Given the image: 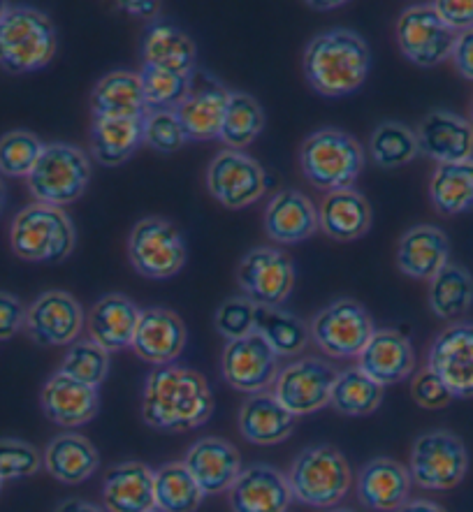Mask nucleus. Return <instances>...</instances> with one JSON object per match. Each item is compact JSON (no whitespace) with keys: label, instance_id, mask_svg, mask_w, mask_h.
Returning <instances> with one entry per match:
<instances>
[{"label":"nucleus","instance_id":"obj_14","mask_svg":"<svg viewBox=\"0 0 473 512\" xmlns=\"http://www.w3.org/2000/svg\"><path fill=\"white\" fill-rule=\"evenodd\" d=\"M230 93L211 72L195 68L188 77V91L174 109L188 142L218 140Z\"/></svg>","mask_w":473,"mask_h":512},{"label":"nucleus","instance_id":"obj_45","mask_svg":"<svg viewBox=\"0 0 473 512\" xmlns=\"http://www.w3.org/2000/svg\"><path fill=\"white\" fill-rule=\"evenodd\" d=\"M140 75L144 102H147V112H158V109H177L179 102L184 100L188 91V77L174 75L151 65L137 72Z\"/></svg>","mask_w":473,"mask_h":512},{"label":"nucleus","instance_id":"obj_26","mask_svg":"<svg viewBox=\"0 0 473 512\" xmlns=\"http://www.w3.org/2000/svg\"><path fill=\"white\" fill-rule=\"evenodd\" d=\"M411 473L404 464L390 457H376L360 468L358 499L376 512H395L409 501Z\"/></svg>","mask_w":473,"mask_h":512},{"label":"nucleus","instance_id":"obj_1","mask_svg":"<svg viewBox=\"0 0 473 512\" xmlns=\"http://www.w3.org/2000/svg\"><path fill=\"white\" fill-rule=\"evenodd\" d=\"M214 415V392L200 371L167 364L149 373L142 394V420L151 429L179 431L198 429Z\"/></svg>","mask_w":473,"mask_h":512},{"label":"nucleus","instance_id":"obj_51","mask_svg":"<svg viewBox=\"0 0 473 512\" xmlns=\"http://www.w3.org/2000/svg\"><path fill=\"white\" fill-rule=\"evenodd\" d=\"M432 7L457 35L473 28V0H436Z\"/></svg>","mask_w":473,"mask_h":512},{"label":"nucleus","instance_id":"obj_34","mask_svg":"<svg viewBox=\"0 0 473 512\" xmlns=\"http://www.w3.org/2000/svg\"><path fill=\"white\" fill-rule=\"evenodd\" d=\"M144 144V116L93 119L91 156L105 167H119Z\"/></svg>","mask_w":473,"mask_h":512},{"label":"nucleus","instance_id":"obj_44","mask_svg":"<svg viewBox=\"0 0 473 512\" xmlns=\"http://www.w3.org/2000/svg\"><path fill=\"white\" fill-rule=\"evenodd\" d=\"M58 371L79 383L100 387L109 376V353L91 339H77L65 353Z\"/></svg>","mask_w":473,"mask_h":512},{"label":"nucleus","instance_id":"obj_12","mask_svg":"<svg viewBox=\"0 0 473 512\" xmlns=\"http://www.w3.org/2000/svg\"><path fill=\"white\" fill-rule=\"evenodd\" d=\"M457 33L443 24L432 5H411L397 19V45L406 61L436 68L453 56Z\"/></svg>","mask_w":473,"mask_h":512},{"label":"nucleus","instance_id":"obj_37","mask_svg":"<svg viewBox=\"0 0 473 512\" xmlns=\"http://www.w3.org/2000/svg\"><path fill=\"white\" fill-rule=\"evenodd\" d=\"M473 306V276L460 265L448 262L429 281V309L436 318L455 323L467 316Z\"/></svg>","mask_w":473,"mask_h":512},{"label":"nucleus","instance_id":"obj_49","mask_svg":"<svg viewBox=\"0 0 473 512\" xmlns=\"http://www.w3.org/2000/svg\"><path fill=\"white\" fill-rule=\"evenodd\" d=\"M411 397L420 408H427V411H439V408H446L453 401V394L443 385V380L429 369L416 373L411 383Z\"/></svg>","mask_w":473,"mask_h":512},{"label":"nucleus","instance_id":"obj_43","mask_svg":"<svg viewBox=\"0 0 473 512\" xmlns=\"http://www.w3.org/2000/svg\"><path fill=\"white\" fill-rule=\"evenodd\" d=\"M45 151V144L31 130H10L0 137V174L28 179Z\"/></svg>","mask_w":473,"mask_h":512},{"label":"nucleus","instance_id":"obj_3","mask_svg":"<svg viewBox=\"0 0 473 512\" xmlns=\"http://www.w3.org/2000/svg\"><path fill=\"white\" fill-rule=\"evenodd\" d=\"M56 49V26L45 12L10 5L0 19V68L10 75L38 72L54 61Z\"/></svg>","mask_w":473,"mask_h":512},{"label":"nucleus","instance_id":"obj_55","mask_svg":"<svg viewBox=\"0 0 473 512\" xmlns=\"http://www.w3.org/2000/svg\"><path fill=\"white\" fill-rule=\"evenodd\" d=\"M395 512H446V508H441L439 503L427 501V499H416V501H406L402 508H397Z\"/></svg>","mask_w":473,"mask_h":512},{"label":"nucleus","instance_id":"obj_8","mask_svg":"<svg viewBox=\"0 0 473 512\" xmlns=\"http://www.w3.org/2000/svg\"><path fill=\"white\" fill-rule=\"evenodd\" d=\"M469 471L467 445L448 429H434L413 441L409 473L422 489L448 492L464 480Z\"/></svg>","mask_w":473,"mask_h":512},{"label":"nucleus","instance_id":"obj_36","mask_svg":"<svg viewBox=\"0 0 473 512\" xmlns=\"http://www.w3.org/2000/svg\"><path fill=\"white\" fill-rule=\"evenodd\" d=\"M256 334L279 357H295L307 350L311 329L283 306H256Z\"/></svg>","mask_w":473,"mask_h":512},{"label":"nucleus","instance_id":"obj_61","mask_svg":"<svg viewBox=\"0 0 473 512\" xmlns=\"http://www.w3.org/2000/svg\"><path fill=\"white\" fill-rule=\"evenodd\" d=\"M471 123H473V121H471Z\"/></svg>","mask_w":473,"mask_h":512},{"label":"nucleus","instance_id":"obj_29","mask_svg":"<svg viewBox=\"0 0 473 512\" xmlns=\"http://www.w3.org/2000/svg\"><path fill=\"white\" fill-rule=\"evenodd\" d=\"M107 512H154V468L142 462H121L109 468L103 482Z\"/></svg>","mask_w":473,"mask_h":512},{"label":"nucleus","instance_id":"obj_56","mask_svg":"<svg viewBox=\"0 0 473 512\" xmlns=\"http://www.w3.org/2000/svg\"><path fill=\"white\" fill-rule=\"evenodd\" d=\"M5 204H7V188L3 184V179H0V214L5 211Z\"/></svg>","mask_w":473,"mask_h":512},{"label":"nucleus","instance_id":"obj_42","mask_svg":"<svg viewBox=\"0 0 473 512\" xmlns=\"http://www.w3.org/2000/svg\"><path fill=\"white\" fill-rule=\"evenodd\" d=\"M369 156L383 170H397L420 156L416 130L399 121H383L369 137Z\"/></svg>","mask_w":473,"mask_h":512},{"label":"nucleus","instance_id":"obj_40","mask_svg":"<svg viewBox=\"0 0 473 512\" xmlns=\"http://www.w3.org/2000/svg\"><path fill=\"white\" fill-rule=\"evenodd\" d=\"M383 390V385L371 380L358 367L344 369L339 371L337 383L332 387L330 406L348 418H365L383 404Z\"/></svg>","mask_w":473,"mask_h":512},{"label":"nucleus","instance_id":"obj_57","mask_svg":"<svg viewBox=\"0 0 473 512\" xmlns=\"http://www.w3.org/2000/svg\"><path fill=\"white\" fill-rule=\"evenodd\" d=\"M7 10H10V5H7V3H3V0H0V19L5 17V12H7Z\"/></svg>","mask_w":473,"mask_h":512},{"label":"nucleus","instance_id":"obj_19","mask_svg":"<svg viewBox=\"0 0 473 512\" xmlns=\"http://www.w3.org/2000/svg\"><path fill=\"white\" fill-rule=\"evenodd\" d=\"M416 137L422 156L436 160L439 165L464 163L473 158V123L448 109L429 112L418 123Z\"/></svg>","mask_w":473,"mask_h":512},{"label":"nucleus","instance_id":"obj_4","mask_svg":"<svg viewBox=\"0 0 473 512\" xmlns=\"http://www.w3.org/2000/svg\"><path fill=\"white\" fill-rule=\"evenodd\" d=\"M300 167L311 186L327 193L353 188L365 167V149L346 130L320 128L302 142Z\"/></svg>","mask_w":473,"mask_h":512},{"label":"nucleus","instance_id":"obj_58","mask_svg":"<svg viewBox=\"0 0 473 512\" xmlns=\"http://www.w3.org/2000/svg\"><path fill=\"white\" fill-rule=\"evenodd\" d=\"M327 512H353V510H346V508H330Z\"/></svg>","mask_w":473,"mask_h":512},{"label":"nucleus","instance_id":"obj_24","mask_svg":"<svg viewBox=\"0 0 473 512\" xmlns=\"http://www.w3.org/2000/svg\"><path fill=\"white\" fill-rule=\"evenodd\" d=\"M188 332L184 320L170 309H144L135 329L133 348L140 360L167 367L184 353Z\"/></svg>","mask_w":473,"mask_h":512},{"label":"nucleus","instance_id":"obj_15","mask_svg":"<svg viewBox=\"0 0 473 512\" xmlns=\"http://www.w3.org/2000/svg\"><path fill=\"white\" fill-rule=\"evenodd\" d=\"M295 265L272 246L251 248L237 267V283L244 297L263 306H281L295 288Z\"/></svg>","mask_w":473,"mask_h":512},{"label":"nucleus","instance_id":"obj_39","mask_svg":"<svg viewBox=\"0 0 473 512\" xmlns=\"http://www.w3.org/2000/svg\"><path fill=\"white\" fill-rule=\"evenodd\" d=\"M154 492L158 512H198L205 501V492L184 462H167L156 468Z\"/></svg>","mask_w":473,"mask_h":512},{"label":"nucleus","instance_id":"obj_7","mask_svg":"<svg viewBox=\"0 0 473 512\" xmlns=\"http://www.w3.org/2000/svg\"><path fill=\"white\" fill-rule=\"evenodd\" d=\"M26 181L35 202L63 209L77 202L89 188L91 160L86 151L75 144H45L38 165Z\"/></svg>","mask_w":473,"mask_h":512},{"label":"nucleus","instance_id":"obj_41","mask_svg":"<svg viewBox=\"0 0 473 512\" xmlns=\"http://www.w3.org/2000/svg\"><path fill=\"white\" fill-rule=\"evenodd\" d=\"M265 130V112L260 102L249 93H230L228 109H225L221 140L232 151H244L258 140Z\"/></svg>","mask_w":473,"mask_h":512},{"label":"nucleus","instance_id":"obj_6","mask_svg":"<svg viewBox=\"0 0 473 512\" xmlns=\"http://www.w3.org/2000/svg\"><path fill=\"white\" fill-rule=\"evenodd\" d=\"M351 482V466L332 445L302 450L288 471L293 499L311 508H334L348 494Z\"/></svg>","mask_w":473,"mask_h":512},{"label":"nucleus","instance_id":"obj_33","mask_svg":"<svg viewBox=\"0 0 473 512\" xmlns=\"http://www.w3.org/2000/svg\"><path fill=\"white\" fill-rule=\"evenodd\" d=\"M42 466L63 485H82L98 471L100 455L82 434H58L42 452Z\"/></svg>","mask_w":473,"mask_h":512},{"label":"nucleus","instance_id":"obj_27","mask_svg":"<svg viewBox=\"0 0 473 512\" xmlns=\"http://www.w3.org/2000/svg\"><path fill=\"white\" fill-rule=\"evenodd\" d=\"M318 209L300 190H281L265 209V232L276 244H300L318 232Z\"/></svg>","mask_w":473,"mask_h":512},{"label":"nucleus","instance_id":"obj_30","mask_svg":"<svg viewBox=\"0 0 473 512\" xmlns=\"http://www.w3.org/2000/svg\"><path fill=\"white\" fill-rule=\"evenodd\" d=\"M318 228L334 241L362 239L371 230V204L360 190H332L318 207Z\"/></svg>","mask_w":473,"mask_h":512},{"label":"nucleus","instance_id":"obj_22","mask_svg":"<svg viewBox=\"0 0 473 512\" xmlns=\"http://www.w3.org/2000/svg\"><path fill=\"white\" fill-rule=\"evenodd\" d=\"M184 466L191 471L205 496L230 492L239 473L244 471L235 445L218 436H205L195 441L186 450Z\"/></svg>","mask_w":473,"mask_h":512},{"label":"nucleus","instance_id":"obj_60","mask_svg":"<svg viewBox=\"0 0 473 512\" xmlns=\"http://www.w3.org/2000/svg\"><path fill=\"white\" fill-rule=\"evenodd\" d=\"M154 512H158V510H154Z\"/></svg>","mask_w":473,"mask_h":512},{"label":"nucleus","instance_id":"obj_31","mask_svg":"<svg viewBox=\"0 0 473 512\" xmlns=\"http://www.w3.org/2000/svg\"><path fill=\"white\" fill-rule=\"evenodd\" d=\"M297 418L283 408L272 392L246 397L239 411V431L253 445H276L293 434Z\"/></svg>","mask_w":473,"mask_h":512},{"label":"nucleus","instance_id":"obj_18","mask_svg":"<svg viewBox=\"0 0 473 512\" xmlns=\"http://www.w3.org/2000/svg\"><path fill=\"white\" fill-rule=\"evenodd\" d=\"M221 373L225 383L239 392H265L267 387H274L279 376V355L253 332L246 339L228 341L221 357Z\"/></svg>","mask_w":473,"mask_h":512},{"label":"nucleus","instance_id":"obj_10","mask_svg":"<svg viewBox=\"0 0 473 512\" xmlns=\"http://www.w3.org/2000/svg\"><path fill=\"white\" fill-rule=\"evenodd\" d=\"M311 339L334 360H351L360 357L362 350L374 336V318L355 299H337L316 313L311 323Z\"/></svg>","mask_w":473,"mask_h":512},{"label":"nucleus","instance_id":"obj_20","mask_svg":"<svg viewBox=\"0 0 473 512\" xmlns=\"http://www.w3.org/2000/svg\"><path fill=\"white\" fill-rule=\"evenodd\" d=\"M358 369L378 385H397L416 371V350L399 329H376L358 357Z\"/></svg>","mask_w":473,"mask_h":512},{"label":"nucleus","instance_id":"obj_46","mask_svg":"<svg viewBox=\"0 0 473 512\" xmlns=\"http://www.w3.org/2000/svg\"><path fill=\"white\" fill-rule=\"evenodd\" d=\"M256 302L249 297L235 295L218 304L214 313V325L225 341L246 339L256 332Z\"/></svg>","mask_w":473,"mask_h":512},{"label":"nucleus","instance_id":"obj_21","mask_svg":"<svg viewBox=\"0 0 473 512\" xmlns=\"http://www.w3.org/2000/svg\"><path fill=\"white\" fill-rule=\"evenodd\" d=\"M42 413L63 429H77L89 424L100 411L98 387H91L79 380L56 371L42 385L40 392Z\"/></svg>","mask_w":473,"mask_h":512},{"label":"nucleus","instance_id":"obj_5","mask_svg":"<svg viewBox=\"0 0 473 512\" xmlns=\"http://www.w3.org/2000/svg\"><path fill=\"white\" fill-rule=\"evenodd\" d=\"M77 244V230L63 209L49 204H28L14 216L10 246L26 262H63Z\"/></svg>","mask_w":473,"mask_h":512},{"label":"nucleus","instance_id":"obj_9","mask_svg":"<svg viewBox=\"0 0 473 512\" xmlns=\"http://www.w3.org/2000/svg\"><path fill=\"white\" fill-rule=\"evenodd\" d=\"M128 258L144 279H172L186 265V241L167 218H142L130 230Z\"/></svg>","mask_w":473,"mask_h":512},{"label":"nucleus","instance_id":"obj_13","mask_svg":"<svg viewBox=\"0 0 473 512\" xmlns=\"http://www.w3.org/2000/svg\"><path fill=\"white\" fill-rule=\"evenodd\" d=\"M337 376L339 371L330 362L318 360V357H304V360L290 362L288 367L279 369L272 394L286 411L293 413L295 418H302V415L318 413L330 406Z\"/></svg>","mask_w":473,"mask_h":512},{"label":"nucleus","instance_id":"obj_17","mask_svg":"<svg viewBox=\"0 0 473 512\" xmlns=\"http://www.w3.org/2000/svg\"><path fill=\"white\" fill-rule=\"evenodd\" d=\"M427 369L443 380L453 399H471L473 323H453L443 329L429 348Z\"/></svg>","mask_w":473,"mask_h":512},{"label":"nucleus","instance_id":"obj_25","mask_svg":"<svg viewBox=\"0 0 473 512\" xmlns=\"http://www.w3.org/2000/svg\"><path fill=\"white\" fill-rule=\"evenodd\" d=\"M140 316L142 309L133 299L121 295V292H109L93 304L89 318H86L89 339L107 353H121V350L133 346Z\"/></svg>","mask_w":473,"mask_h":512},{"label":"nucleus","instance_id":"obj_16","mask_svg":"<svg viewBox=\"0 0 473 512\" xmlns=\"http://www.w3.org/2000/svg\"><path fill=\"white\" fill-rule=\"evenodd\" d=\"M84 327L82 304L65 290L42 292L26 311V332L38 346H72Z\"/></svg>","mask_w":473,"mask_h":512},{"label":"nucleus","instance_id":"obj_54","mask_svg":"<svg viewBox=\"0 0 473 512\" xmlns=\"http://www.w3.org/2000/svg\"><path fill=\"white\" fill-rule=\"evenodd\" d=\"M54 512H105V508L96 506V503L84 499H65L56 506Z\"/></svg>","mask_w":473,"mask_h":512},{"label":"nucleus","instance_id":"obj_52","mask_svg":"<svg viewBox=\"0 0 473 512\" xmlns=\"http://www.w3.org/2000/svg\"><path fill=\"white\" fill-rule=\"evenodd\" d=\"M450 58H453L457 72H460L464 79L473 82V28L457 35L453 56Z\"/></svg>","mask_w":473,"mask_h":512},{"label":"nucleus","instance_id":"obj_2","mask_svg":"<svg viewBox=\"0 0 473 512\" xmlns=\"http://www.w3.org/2000/svg\"><path fill=\"white\" fill-rule=\"evenodd\" d=\"M304 77L323 98H344L367 82L371 49L351 28H332L316 35L304 49Z\"/></svg>","mask_w":473,"mask_h":512},{"label":"nucleus","instance_id":"obj_32","mask_svg":"<svg viewBox=\"0 0 473 512\" xmlns=\"http://www.w3.org/2000/svg\"><path fill=\"white\" fill-rule=\"evenodd\" d=\"M142 58L144 65L151 68L191 77V72L198 68V47L181 28L154 21L144 33Z\"/></svg>","mask_w":473,"mask_h":512},{"label":"nucleus","instance_id":"obj_23","mask_svg":"<svg viewBox=\"0 0 473 512\" xmlns=\"http://www.w3.org/2000/svg\"><path fill=\"white\" fill-rule=\"evenodd\" d=\"M228 501L232 512H286L293 492L288 475L269 464L246 466L235 485L230 487Z\"/></svg>","mask_w":473,"mask_h":512},{"label":"nucleus","instance_id":"obj_35","mask_svg":"<svg viewBox=\"0 0 473 512\" xmlns=\"http://www.w3.org/2000/svg\"><path fill=\"white\" fill-rule=\"evenodd\" d=\"M93 119H121V116H144V102L140 75L128 70L109 72L91 91Z\"/></svg>","mask_w":473,"mask_h":512},{"label":"nucleus","instance_id":"obj_28","mask_svg":"<svg viewBox=\"0 0 473 512\" xmlns=\"http://www.w3.org/2000/svg\"><path fill=\"white\" fill-rule=\"evenodd\" d=\"M450 260V241L436 225H416L399 239V272L416 281H432Z\"/></svg>","mask_w":473,"mask_h":512},{"label":"nucleus","instance_id":"obj_38","mask_svg":"<svg viewBox=\"0 0 473 512\" xmlns=\"http://www.w3.org/2000/svg\"><path fill=\"white\" fill-rule=\"evenodd\" d=\"M429 197L443 216L473 211V158L464 163L439 165L429 181Z\"/></svg>","mask_w":473,"mask_h":512},{"label":"nucleus","instance_id":"obj_59","mask_svg":"<svg viewBox=\"0 0 473 512\" xmlns=\"http://www.w3.org/2000/svg\"><path fill=\"white\" fill-rule=\"evenodd\" d=\"M0 485H3V482H0Z\"/></svg>","mask_w":473,"mask_h":512},{"label":"nucleus","instance_id":"obj_50","mask_svg":"<svg viewBox=\"0 0 473 512\" xmlns=\"http://www.w3.org/2000/svg\"><path fill=\"white\" fill-rule=\"evenodd\" d=\"M26 306L12 292H0V341H10L26 329Z\"/></svg>","mask_w":473,"mask_h":512},{"label":"nucleus","instance_id":"obj_48","mask_svg":"<svg viewBox=\"0 0 473 512\" xmlns=\"http://www.w3.org/2000/svg\"><path fill=\"white\" fill-rule=\"evenodd\" d=\"M42 468V455L35 445L19 438H0V482L31 478Z\"/></svg>","mask_w":473,"mask_h":512},{"label":"nucleus","instance_id":"obj_47","mask_svg":"<svg viewBox=\"0 0 473 512\" xmlns=\"http://www.w3.org/2000/svg\"><path fill=\"white\" fill-rule=\"evenodd\" d=\"M186 142L188 137L174 109H158V112L144 114V144L149 149L170 156V153H177Z\"/></svg>","mask_w":473,"mask_h":512},{"label":"nucleus","instance_id":"obj_53","mask_svg":"<svg viewBox=\"0 0 473 512\" xmlns=\"http://www.w3.org/2000/svg\"><path fill=\"white\" fill-rule=\"evenodd\" d=\"M121 10L133 14V17L147 19L151 24L160 17V3H149V0L147 3H144V0H137V3H121Z\"/></svg>","mask_w":473,"mask_h":512},{"label":"nucleus","instance_id":"obj_11","mask_svg":"<svg viewBox=\"0 0 473 512\" xmlns=\"http://www.w3.org/2000/svg\"><path fill=\"white\" fill-rule=\"evenodd\" d=\"M207 188L225 209H246L267 193L265 167L244 151L225 149L207 167Z\"/></svg>","mask_w":473,"mask_h":512}]
</instances>
